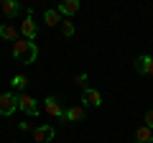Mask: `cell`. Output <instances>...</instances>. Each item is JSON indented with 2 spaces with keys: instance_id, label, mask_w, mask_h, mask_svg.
Returning <instances> with one entry per match:
<instances>
[{
  "instance_id": "obj_8",
  "label": "cell",
  "mask_w": 153,
  "mask_h": 143,
  "mask_svg": "<svg viewBox=\"0 0 153 143\" xmlns=\"http://www.w3.org/2000/svg\"><path fill=\"white\" fill-rule=\"evenodd\" d=\"M44 110L49 112L51 118H64V107H61V102L56 97H46L44 100Z\"/></svg>"
},
{
  "instance_id": "obj_6",
  "label": "cell",
  "mask_w": 153,
  "mask_h": 143,
  "mask_svg": "<svg viewBox=\"0 0 153 143\" xmlns=\"http://www.w3.org/2000/svg\"><path fill=\"white\" fill-rule=\"evenodd\" d=\"M135 72H138V74L151 77V74H153V56H148V54L138 56V59H135Z\"/></svg>"
},
{
  "instance_id": "obj_2",
  "label": "cell",
  "mask_w": 153,
  "mask_h": 143,
  "mask_svg": "<svg viewBox=\"0 0 153 143\" xmlns=\"http://www.w3.org/2000/svg\"><path fill=\"white\" fill-rule=\"evenodd\" d=\"M18 110V95L16 92H0V115H13Z\"/></svg>"
},
{
  "instance_id": "obj_16",
  "label": "cell",
  "mask_w": 153,
  "mask_h": 143,
  "mask_svg": "<svg viewBox=\"0 0 153 143\" xmlns=\"http://www.w3.org/2000/svg\"><path fill=\"white\" fill-rule=\"evenodd\" d=\"M74 23L69 21V18H66V21H61V33H64V36H74Z\"/></svg>"
},
{
  "instance_id": "obj_13",
  "label": "cell",
  "mask_w": 153,
  "mask_h": 143,
  "mask_svg": "<svg viewBox=\"0 0 153 143\" xmlns=\"http://www.w3.org/2000/svg\"><path fill=\"white\" fill-rule=\"evenodd\" d=\"M135 143H153V130L146 125H140L135 130Z\"/></svg>"
},
{
  "instance_id": "obj_10",
  "label": "cell",
  "mask_w": 153,
  "mask_h": 143,
  "mask_svg": "<svg viewBox=\"0 0 153 143\" xmlns=\"http://www.w3.org/2000/svg\"><path fill=\"white\" fill-rule=\"evenodd\" d=\"M0 39L18 41V39H21V28H16L13 23H3V26H0Z\"/></svg>"
},
{
  "instance_id": "obj_18",
  "label": "cell",
  "mask_w": 153,
  "mask_h": 143,
  "mask_svg": "<svg viewBox=\"0 0 153 143\" xmlns=\"http://www.w3.org/2000/svg\"><path fill=\"white\" fill-rule=\"evenodd\" d=\"M74 82H76V87H84V89H87V74H76Z\"/></svg>"
},
{
  "instance_id": "obj_3",
  "label": "cell",
  "mask_w": 153,
  "mask_h": 143,
  "mask_svg": "<svg viewBox=\"0 0 153 143\" xmlns=\"http://www.w3.org/2000/svg\"><path fill=\"white\" fill-rule=\"evenodd\" d=\"M21 36L28 39V41H36V36H38V26H36V21H33L31 10L26 13V18H23V23H21Z\"/></svg>"
},
{
  "instance_id": "obj_1",
  "label": "cell",
  "mask_w": 153,
  "mask_h": 143,
  "mask_svg": "<svg viewBox=\"0 0 153 143\" xmlns=\"http://www.w3.org/2000/svg\"><path fill=\"white\" fill-rule=\"evenodd\" d=\"M13 59L18 61V64H33V61L38 59V46L36 41H28V39H18L13 41Z\"/></svg>"
},
{
  "instance_id": "obj_5",
  "label": "cell",
  "mask_w": 153,
  "mask_h": 143,
  "mask_svg": "<svg viewBox=\"0 0 153 143\" xmlns=\"http://www.w3.org/2000/svg\"><path fill=\"white\" fill-rule=\"evenodd\" d=\"M54 138H56L54 125H36L33 128V141L36 143H49V141H54Z\"/></svg>"
},
{
  "instance_id": "obj_12",
  "label": "cell",
  "mask_w": 153,
  "mask_h": 143,
  "mask_svg": "<svg viewBox=\"0 0 153 143\" xmlns=\"http://www.w3.org/2000/svg\"><path fill=\"white\" fill-rule=\"evenodd\" d=\"M64 118H66L69 123H79V120L84 118V107H82V105H74V107H66V110H64Z\"/></svg>"
},
{
  "instance_id": "obj_4",
  "label": "cell",
  "mask_w": 153,
  "mask_h": 143,
  "mask_svg": "<svg viewBox=\"0 0 153 143\" xmlns=\"http://www.w3.org/2000/svg\"><path fill=\"white\" fill-rule=\"evenodd\" d=\"M18 110L26 112L28 118H36L38 115V105H36V100L31 95H18Z\"/></svg>"
},
{
  "instance_id": "obj_9",
  "label": "cell",
  "mask_w": 153,
  "mask_h": 143,
  "mask_svg": "<svg viewBox=\"0 0 153 143\" xmlns=\"http://www.w3.org/2000/svg\"><path fill=\"white\" fill-rule=\"evenodd\" d=\"M82 102L87 105V107H100V105H102V95L97 92V89H84L82 92Z\"/></svg>"
},
{
  "instance_id": "obj_15",
  "label": "cell",
  "mask_w": 153,
  "mask_h": 143,
  "mask_svg": "<svg viewBox=\"0 0 153 143\" xmlns=\"http://www.w3.org/2000/svg\"><path fill=\"white\" fill-rule=\"evenodd\" d=\"M26 84H28V77H26V74H16V77L10 79V87L16 89V95H21L23 89H26Z\"/></svg>"
},
{
  "instance_id": "obj_14",
  "label": "cell",
  "mask_w": 153,
  "mask_h": 143,
  "mask_svg": "<svg viewBox=\"0 0 153 143\" xmlns=\"http://www.w3.org/2000/svg\"><path fill=\"white\" fill-rule=\"evenodd\" d=\"M61 21H64V18H61V16H59V10H54V8H49V10L44 13V23H46V26H51V28L59 26Z\"/></svg>"
},
{
  "instance_id": "obj_17",
  "label": "cell",
  "mask_w": 153,
  "mask_h": 143,
  "mask_svg": "<svg viewBox=\"0 0 153 143\" xmlns=\"http://www.w3.org/2000/svg\"><path fill=\"white\" fill-rule=\"evenodd\" d=\"M143 125L153 130V110H146V115H143Z\"/></svg>"
},
{
  "instance_id": "obj_19",
  "label": "cell",
  "mask_w": 153,
  "mask_h": 143,
  "mask_svg": "<svg viewBox=\"0 0 153 143\" xmlns=\"http://www.w3.org/2000/svg\"><path fill=\"white\" fill-rule=\"evenodd\" d=\"M18 128H21V130H31V120H21Z\"/></svg>"
},
{
  "instance_id": "obj_7",
  "label": "cell",
  "mask_w": 153,
  "mask_h": 143,
  "mask_svg": "<svg viewBox=\"0 0 153 143\" xmlns=\"http://www.w3.org/2000/svg\"><path fill=\"white\" fill-rule=\"evenodd\" d=\"M79 8H82V5H79V0H64L56 10H59L61 18H71V16H76V13H79Z\"/></svg>"
},
{
  "instance_id": "obj_11",
  "label": "cell",
  "mask_w": 153,
  "mask_h": 143,
  "mask_svg": "<svg viewBox=\"0 0 153 143\" xmlns=\"http://www.w3.org/2000/svg\"><path fill=\"white\" fill-rule=\"evenodd\" d=\"M21 8H23V5H21V3H18V0H5V3L0 5V10L5 13L8 18H16L18 13H21Z\"/></svg>"
}]
</instances>
